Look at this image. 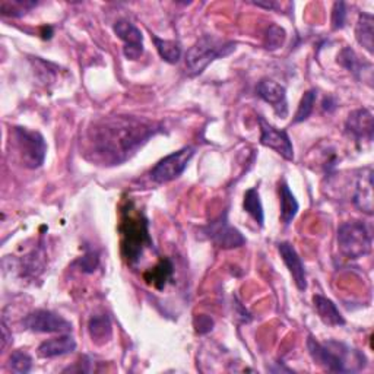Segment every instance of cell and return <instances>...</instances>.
I'll return each instance as SVG.
<instances>
[{
  "instance_id": "obj_1",
  "label": "cell",
  "mask_w": 374,
  "mask_h": 374,
  "mask_svg": "<svg viewBox=\"0 0 374 374\" xmlns=\"http://www.w3.org/2000/svg\"><path fill=\"white\" fill-rule=\"evenodd\" d=\"M160 126L139 118L117 116L109 117L92 130L94 152L107 164H120L142 148Z\"/></svg>"
},
{
  "instance_id": "obj_2",
  "label": "cell",
  "mask_w": 374,
  "mask_h": 374,
  "mask_svg": "<svg viewBox=\"0 0 374 374\" xmlns=\"http://www.w3.org/2000/svg\"><path fill=\"white\" fill-rule=\"evenodd\" d=\"M307 349L313 361L323 370L332 373H356L366 367V355L344 342L331 339L319 342L313 336L307 338Z\"/></svg>"
},
{
  "instance_id": "obj_3",
  "label": "cell",
  "mask_w": 374,
  "mask_h": 374,
  "mask_svg": "<svg viewBox=\"0 0 374 374\" xmlns=\"http://www.w3.org/2000/svg\"><path fill=\"white\" fill-rule=\"evenodd\" d=\"M237 44L223 41L214 36H203L186 53V67L191 76L200 75L216 59L227 57L235 52Z\"/></svg>"
},
{
  "instance_id": "obj_4",
  "label": "cell",
  "mask_w": 374,
  "mask_h": 374,
  "mask_svg": "<svg viewBox=\"0 0 374 374\" xmlns=\"http://www.w3.org/2000/svg\"><path fill=\"white\" fill-rule=\"evenodd\" d=\"M122 249L123 256L129 263L139 261L145 247L152 246V240L148 231V221L142 214H133L126 211L122 223Z\"/></svg>"
},
{
  "instance_id": "obj_5",
  "label": "cell",
  "mask_w": 374,
  "mask_h": 374,
  "mask_svg": "<svg viewBox=\"0 0 374 374\" xmlns=\"http://www.w3.org/2000/svg\"><path fill=\"white\" fill-rule=\"evenodd\" d=\"M11 139H13L15 149L25 168L36 169L44 164L47 144L40 132L29 130L27 127H13Z\"/></svg>"
},
{
  "instance_id": "obj_6",
  "label": "cell",
  "mask_w": 374,
  "mask_h": 374,
  "mask_svg": "<svg viewBox=\"0 0 374 374\" xmlns=\"http://www.w3.org/2000/svg\"><path fill=\"white\" fill-rule=\"evenodd\" d=\"M338 246L347 259L356 261L371 250V234L361 221H349L338 228Z\"/></svg>"
},
{
  "instance_id": "obj_7",
  "label": "cell",
  "mask_w": 374,
  "mask_h": 374,
  "mask_svg": "<svg viewBox=\"0 0 374 374\" xmlns=\"http://www.w3.org/2000/svg\"><path fill=\"white\" fill-rule=\"evenodd\" d=\"M193 155H195L193 146H184L173 152V154H169L161 161H158L155 167L151 169V179L160 184L173 181L174 179L180 177L184 173V169L189 165Z\"/></svg>"
},
{
  "instance_id": "obj_8",
  "label": "cell",
  "mask_w": 374,
  "mask_h": 374,
  "mask_svg": "<svg viewBox=\"0 0 374 374\" xmlns=\"http://www.w3.org/2000/svg\"><path fill=\"white\" fill-rule=\"evenodd\" d=\"M202 234L209 239L212 243H215L221 249H237L246 244L244 235L230 226L227 219V212L224 215H221L218 219L209 223L205 228H202Z\"/></svg>"
},
{
  "instance_id": "obj_9",
  "label": "cell",
  "mask_w": 374,
  "mask_h": 374,
  "mask_svg": "<svg viewBox=\"0 0 374 374\" xmlns=\"http://www.w3.org/2000/svg\"><path fill=\"white\" fill-rule=\"evenodd\" d=\"M25 329L37 333H69L72 332V323L60 314L50 310L31 312L24 320Z\"/></svg>"
},
{
  "instance_id": "obj_10",
  "label": "cell",
  "mask_w": 374,
  "mask_h": 374,
  "mask_svg": "<svg viewBox=\"0 0 374 374\" xmlns=\"http://www.w3.org/2000/svg\"><path fill=\"white\" fill-rule=\"evenodd\" d=\"M258 122L261 126V144L263 146L277 151L282 158L293 161L294 146L291 144V139H290V136H288V133L285 130L277 129L272 125H269L262 116H258Z\"/></svg>"
},
{
  "instance_id": "obj_11",
  "label": "cell",
  "mask_w": 374,
  "mask_h": 374,
  "mask_svg": "<svg viewBox=\"0 0 374 374\" xmlns=\"http://www.w3.org/2000/svg\"><path fill=\"white\" fill-rule=\"evenodd\" d=\"M114 32L123 43V55L127 60H138L144 55V36L141 29L127 20H118Z\"/></svg>"
},
{
  "instance_id": "obj_12",
  "label": "cell",
  "mask_w": 374,
  "mask_h": 374,
  "mask_svg": "<svg viewBox=\"0 0 374 374\" xmlns=\"http://www.w3.org/2000/svg\"><path fill=\"white\" fill-rule=\"evenodd\" d=\"M258 95L265 101V103L270 104L277 116L286 117L288 114V103H286V90L281 83L272 81V79H262L258 83Z\"/></svg>"
},
{
  "instance_id": "obj_13",
  "label": "cell",
  "mask_w": 374,
  "mask_h": 374,
  "mask_svg": "<svg viewBox=\"0 0 374 374\" xmlns=\"http://www.w3.org/2000/svg\"><path fill=\"white\" fill-rule=\"evenodd\" d=\"M278 250H279V254L285 266L288 268V270H290V274L298 290L300 291L307 290V274H305L304 263L301 258L298 256V253L294 249V246L288 242H282L278 244Z\"/></svg>"
},
{
  "instance_id": "obj_14",
  "label": "cell",
  "mask_w": 374,
  "mask_h": 374,
  "mask_svg": "<svg viewBox=\"0 0 374 374\" xmlns=\"http://www.w3.org/2000/svg\"><path fill=\"white\" fill-rule=\"evenodd\" d=\"M347 132L352 136L355 141H373V132H374V125H373V114L371 111L366 109H360L352 111L345 123Z\"/></svg>"
},
{
  "instance_id": "obj_15",
  "label": "cell",
  "mask_w": 374,
  "mask_h": 374,
  "mask_svg": "<svg viewBox=\"0 0 374 374\" xmlns=\"http://www.w3.org/2000/svg\"><path fill=\"white\" fill-rule=\"evenodd\" d=\"M76 349V341L75 338L69 333H64L62 336L47 339V341L41 342L39 347V356L41 359H55V356L67 355Z\"/></svg>"
},
{
  "instance_id": "obj_16",
  "label": "cell",
  "mask_w": 374,
  "mask_h": 374,
  "mask_svg": "<svg viewBox=\"0 0 374 374\" xmlns=\"http://www.w3.org/2000/svg\"><path fill=\"white\" fill-rule=\"evenodd\" d=\"M354 203L363 212L371 215L373 214V169H363V176L356 183V191L354 196Z\"/></svg>"
},
{
  "instance_id": "obj_17",
  "label": "cell",
  "mask_w": 374,
  "mask_h": 374,
  "mask_svg": "<svg viewBox=\"0 0 374 374\" xmlns=\"http://www.w3.org/2000/svg\"><path fill=\"white\" fill-rule=\"evenodd\" d=\"M313 303H314V307H316L319 317L321 319L323 323H325V325H329V326L345 325L344 316L341 314V312L338 310L336 304L332 300L317 294L313 297Z\"/></svg>"
},
{
  "instance_id": "obj_18",
  "label": "cell",
  "mask_w": 374,
  "mask_h": 374,
  "mask_svg": "<svg viewBox=\"0 0 374 374\" xmlns=\"http://www.w3.org/2000/svg\"><path fill=\"white\" fill-rule=\"evenodd\" d=\"M373 25L374 18L371 13L361 12L359 16V21L355 25V39L360 46H363L367 52L371 55L374 52V43H373Z\"/></svg>"
},
{
  "instance_id": "obj_19",
  "label": "cell",
  "mask_w": 374,
  "mask_h": 374,
  "mask_svg": "<svg viewBox=\"0 0 374 374\" xmlns=\"http://www.w3.org/2000/svg\"><path fill=\"white\" fill-rule=\"evenodd\" d=\"M279 200H281V219L285 226H290L293 223V219L296 218L300 205L290 191V186L286 184V181H282L279 184Z\"/></svg>"
},
{
  "instance_id": "obj_20",
  "label": "cell",
  "mask_w": 374,
  "mask_h": 374,
  "mask_svg": "<svg viewBox=\"0 0 374 374\" xmlns=\"http://www.w3.org/2000/svg\"><path fill=\"white\" fill-rule=\"evenodd\" d=\"M88 332L92 341L97 344H106L111 338V319L107 314H97L88 323Z\"/></svg>"
},
{
  "instance_id": "obj_21",
  "label": "cell",
  "mask_w": 374,
  "mask_h": 374,
  "mask_svg": "<svg viewBox=\"0 0 374 374\" xmlns=\"http://www.w3.org/2000/svg\"><path fill=\"white\" fill-rule=\"evenodd\" d=\"M338 62L341 63L347 71H349L352 75H355L356 78H361L364 71L371 74V64L368 62L361 60L359 56H356L351 47L342 48V52L338 55ZM363 81H364V76H363Z\"/></svg>"
},
{
  "instance_id": "obj_22",
  "label": "cell",
  "mask_w": 374,
  "mask_h": 374,
  "mask_svg": "<svg viewBox=\"0 0 374 374\" xmlns=\"http://www.w3.org/2000/svg\"><path fill=\"white\" fill-rule=\"evenodd\" d=\"M243 208L247 214L253 216V219L256 221L259 227H263L265 223V212H263V205L261 200V195L256 187H251L244 193V200H243Z\"/></svg>"
},
{
  "instance_id": "obj_23",
  "label": "cell",
  "mask_w": 374,
  "mask_h": 374,
  "mask_svg": "<svg viewBox=\"0 0 374 374\" xmlns=\"http://www.w3.org/2000/svg\"><path fill=\"white\" fill-rule=\"evenodd\" d=\"M173 275V263L168 259H162L154 269L146 272L145 279L154 285L158 290H162L167 281Z\"/></svg>"
},
{
  "instance_id": "obj_24",
  "label": "cell",
  "mask_w": 374,
  "mask_h": 374,
  "mask_svg": "<svg viewBox=\"0 0 374 374\" xmlns=\"http://www.w3.org/2000/svg\"><path fill=\"white\" fill-rule=\"evenodd\" d=\"M152 40H154L157 52L164 62L174 64L181 59V47L177 41L162 40V39H158L157 36L152 37Z\"/></svg>"
},
{
  "instance_id": "obj_25",
  "label": "cell",
  "mask_w": 374,
  "mask_h": 374,
  "mask_svg": "<svg viewBox=\"0 0 374 374\" xmlns=\"http://www.w3.org/2000/svg\"><path fill=\"white\" fill-rule=\"evenodd\" d=\"M316 98H317V91L316 90H309L307 92L303 95L300 104H298V109H297V113L294 116V120H293L294 125L307 120V118L312 114V111H313Z\"/></svg>"
},
{
  "instance_id": "obj_26",
  "label": "cell",
  "mask_w": 374,
  "mask_h": 374,
  "mask_svg": "<svg viewBox=\"0 0 374 374\" xmlns=\"http://www.w3.org/2000/svg\"><path fill=\"white\" fill-rule=\"evenodd\" d=\"M285 39H286L285 29L277 24H272L266 31L263 46L268 50H278L279 47H282Z\"/></svg>"
},
{
  "instance_id": "obj_27",
  "label": "cell",
  "mask_w": 374,
  "mask_h": 374,
  "mask_svg": "<svg viewBox=\"0 0 374 374\" xmlns=\"http://www.w3.org/2000/svg\"><path fill=\"white\" fill-rule=\"evenodd\" d=\"M37 2H24V0H12V2H2L0 9H2L4 16H22L29 9L36 8Z\"/></svg>"
},
{
  "instance_id": "obj_28",
  "label": "cell",
  "mask_w": 374,
  "mask_h": 374,
  "mask_svg": "<svg viewBox=\"0 0 374 374\" xmlns=\"http://www.w3.org/2000/svg\"><path fill=\"white\" fill-rule=\"evenodd\" d=\"M11 368L15 373L27 374L32 368V359L24 351H15L11 355Z\"/></svg>"
},
{
  "instance_id": "obj_29",
  "label": "cell",
  "mask_w": 374,
  "mask_h": 374,
  "mask_svg": "<svg viewBox=\"0 0 374 374\" xmlns=\"http://www.w3.org/2000/svg\"><path fill=\"white\" fill-rule=\"evenodd\" d=\"M99 263V258H98V253L92 249H88L87 251H85L83 258L78 262L79 268L82 272H85V274H92V272L97 269Z\"/></svg>"
},
{
  "instance_id": "obj_30",
  "label": "cell",
  "mask_w": 374,
  "mask_h": 374,
  "mask_svg": "<svg viewBox=\"0 0 374 374\" xmlns=\"http://www.w3.org/2000/svg\"><path fill=\"white\" fill-rule=\"evenodd\" d=\"M347 22V5L344 2H336L332 9V28L335 31L342 29Z\"/></svg>"
},
{
  "instance_id": "obj_31",
  "label": "cell",
  "mask_w": 374,
  "mask_h": 374,
  "mask_svg": "<svg viewBox=\"0 0 374 374\" xmlns=\"http://www.w3.org/2000/svg\"><path fill=\"white\" fill-rule=\"evenodd\" d=\"M214 325H215L214 319L211 316H207V314H198L193 320V326H195L196 332L200 335L209 333L214 329Z\"/></svg>"
},
{
  "instance_id": "obj_32",
  "label": "cell",
  "mask_w": 374,
  "mask_h": 374,
  "mask_svg": "<svg viewBox=\"0 0 374 374\" xmlns=\"http://www.w3.org/2000/svg\"><path fill=\"white\" fill-rule=\"evenodd\" d=\"M9 339H12V335H9V332H8V325H6V321L2 320V347H0V349L5 351V348L8 347Z\"/></svg>"
},
{
  "instance_id": "obj_33",
  "label": "cell",
  "mask_w": 374,
  "mask_h": 374,
  "mask_svg": "<svg viewBox=\"0 0 374 374\" xmlns=\"http://www.w3.org/2000/svg\"><path fill=\"white\" fill-rule=\"evenodd\" d=\"M336 109V103L332 97H328L325 101H323V110H328L329 113Z\"/></svg>"
},
{
  "instance_id": "obj_34",
  "label": "cell",
  "mask_w": 374,
  "mask_h": 374,
  "mask_svg": "<svg viewBox=\"0 0 374 374\" xmlns=\"http://www.w3.org/2000/svg\"><path fill=\"white\" fill-rule=\"evenodd\" d=\"M253 5H256L259 8H266V9H274L277 5L274 2H266V4H262V2H253Z\"/></svg>"
}]
</instances>
